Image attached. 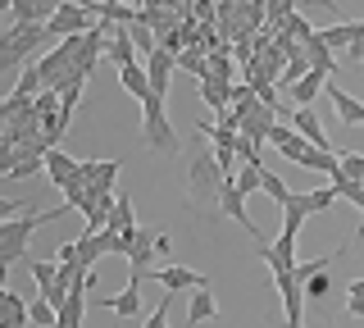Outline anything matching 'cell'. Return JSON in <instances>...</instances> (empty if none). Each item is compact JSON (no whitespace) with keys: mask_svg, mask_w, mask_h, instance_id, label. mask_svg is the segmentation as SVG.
Instances as JSON below:
<instances>
[{"mask_svg":"<svg viewBox=\"0 0 364 328\" xmlns=\"http://www.w3.org/2000/svg\"><path fill=\"white\" fill-rule=\"evenodd\" d=\"M64 210H73V206L64 201V206H55V210H23L18 219H0V278L28 255V237L37 233L41 223H55Z\"/></svg>","mask_w":364,"mask_h":328,"instance_id":"6da1fadb","label":"cell"},{"mask_svg":"<svg viewBox=\"0 0 364 328\" xmlns=\"http://www.w3.org/2000/svg\"><path fill=\"white\" fill-rule=\"evenodd\" d=\"M50 41H55L50 23H9L5 37H0V69H28V64H37Z\"/></svg>","mask_w":364,"mask_h":328,"instance_id":"7a4b0ae2","label":"cell"},{"mask_svg":"<svg viewBox=\"0 0 364 328\" xmlns=\"http://www.w3.org/2000/svg\"><path fill=\"white\" fill-rule=\"evenodd\" d=\"M141 142L151 146V151H168V155H178L182 151V142H178V132H173V123H168V110H164V96H146L141 100Z\"/></svg>","mask_w":364,"mask_h":328,"instance_id":"3957f363","label":"cell"},{"mask_svg":"<svg viewBox=\"0 0 364 328\" xmlns=\"http://www.w3.org/2000/svg\"><path fill=\"white\" fill-rule=\"evenodd\" d=\"M228 183V174L219 169V155L214 151H191V160H187V191L196 201H210V196H219Z\"/></svg>","mask_w":364,"mask_h":328,"instance_id":"277c9868","label":"cell"},{"mask_svg":"<svg viewBox=\"0 0 364 328\" xmlns=\"http://www.w3.org/2000/svg\"><path fill=\"white\" fill-rule=\"evenodd\" d=\"M91 28H96V14L82 9V5H64L60 14L50 18V32H55V37H82V32H91Z\"/></svg>","mask_w":364,"mask_h":328,"instance_id":"5b68a950","label":"cell"},{"mask_svg":"<svg viewBox=\"0 0 364 328\" xmlns=\"http://www.w3.org/2000/svg\"><path fill=\"white\" fill-rule=\"evenodd\" d=\"M269 142L282 151V160H296V164H301L305 155H310V137H301L291 123H273V128H269Z\"/></svg>","mask_w":364,"mask_h":328,"instance_id":"8992f818","label":"cell"},{"mask_svg":"<svg viewBox=\"0 0 364 328\" xmlns=\"http://www.w3.org/2000/svg\"><path fill=\"white\" fill-rule=\"evenodd\" d=\"M246 201H250V196H242V191H237V183H232V178H228V183H223V191H219V210H223V214H228V219H232V223H242V228H246L250 237H259L255 219H250V214H246Z\"/></svg>","mask_w":364,"mask_h":328,"instance_id":"52a82bcc","label":"cell"},{"mask_svg":"<svg viewBox=\"0 0 364 328\" xmlns=\"http://www.w3.org/2000/svg\"><path fill=\"white\" fill-rule=\"evenodd\" d=\"M146 73H151L155 96H168V83H173V73H178V55L159 46L155 55H146Z\"/></svg>","mask_w":364,"mask_h":328,"instance_id":"ba28073f","label":"cell"},{"mask_svg":"<svg viewBox=\"0 0 364 328\" xmlns=\"http://www.w3.org/2000/svg\"><path fill=\"white\" fill-rule=\"evenodd\" d=\"M105 310H114L119 319H136V314L146 310V305H141V274H128V287L114 292V297L105 301Z\"/></svg>","mask_w":364,"mask_h":328,"instance_id":"9c48e42d","label":"cell"},{"mask_svg":"<svg viewBox=\"0 0 364 328\" xmlns=\"http://www.w3.org/2000/svg\"><path fill=\"white\" fill-rule=\"evenodd\" d=\"M60 9H64V0H14L9 18L14 23H50Z\"/></svg>","mask_w":364,"mask_h":328,"instance_id":"30bf717a","label":"cell"},{"mask_svg":"<svg viewBox=\"0 0 364 328\" xmlns=\"http://www.w3.org/2000/svg\"><path fill=\"white\" fill-rule=\"evenodd\" d=\"M291 128L301 132V137H310V146H318V151H333V142H328L323 123H318V115H314L310 105H296L291 110Z\"/></svg>","mask_w":364,"mask_h":328,"instance_id":"8fae6325","label":"cell"},{"mask_svg":"<svg viewBox=\"0 0 364 328\" xmlns=\"http://www.w3.org/2000/svg\"><path fill=\"white\" fill-rule=\"evenodd\" d=\"M146 278H159L168 292H200V287H210V278L196 274V269H182V265H168V269H159V274H146Z\"/></svg>","mask_w":364,"mask_h":328,"instance_id":"7c38bea8","label":"cell"},{"mask_svg":"<svg viewBox=\"0 0 364 328\" xmlns=\"http://www.w3.org/2000/svg\"><path fill=\"white\" fill-rule=\"evenodd\" d=\"M328 100L337 105V123H341V128H355V123H364V100H355L350 92H341L333 78H328Z\"/></svg>","mask_w":364,"mask_h":328,"instance_id":"4fadbf2b","label":"cell"},{"mask_svg":"<svg viewBox=\"0 0 364 328\" xmlns=\"http://www.w3.org/2000/svg\"><path fill=\"white\" fill-rule=\"evenodd\" d=\"M105 55H109V64L114 69H128V64H136V41H132V32L128 28H114L109 32V41H105Z\"/></svg>","mask_w":364,"mask_h":328,"instance_id":"5bb4252c","label":"cell"},{"mask_svg":"<svg viewBox=\"0 0 364 328\" xmlns=\"http://www.w3.org/2000/svg\"><path fill=\"white\" fill-rule=\"evenodd\" d=\"M0 305H5V310H0V328H32V305L18 297V292H0Z\"/></svg>","mask_w":364,"mask_h":328,"instance_id":"9a60e30c","label":"cell"},{"mask_svg":"<svg viewBox=\"0 0 364 328\" xmlns=\"http://www.w3.org/2000/svg\"><path fill=\"white\" fill-rule=\"evenodd\" d=\"M119 87H123L128 96H136V100L155 96V87H151V73H146V60H136V64H128V69H119Z\"/></svg>","mask_w":364,"mask_h":328,"instance_id":"2e32d148","label":"cell"},{"mask_svg":"<svg viewBox=\"0 0 364 328\" xmlns=\"http://www.w3.org/2000/svg\"><path fill=\"white\" fill-rule=\"evenodd\" d=\"M77 169H82V164H77L73 155H64L60 146H50V151H46V174H50V183H55V187L73 183V178H77Z\"/></svg>","mask_w":364,"mask_h":328,"instance_id":"e0dca14e","label":"cell"},{"mask_svg":"<svg viewBox=\"0 0 364 328\" xmlns=\"http://www.w3.org/2000/svg\"><path fill=\"white\" fill-rule=\"evenodd\" d=\"M287 92H291L296 105H314V96H318V92H328V73H323V69H310V73L301 78V83H291Z\"/></svg>","mask_w":364,"mask_h":328,"instance_id":"ac0fdd59","label":"cell"},{"mask_svg":"<svg viewBox=\"0 0 364 328\" xmlns=\"http://www.w3.org/2000/svg\"><path fill=\"white\" fill-rule=\"evenodd\" d=\"M232 92H237V83H223V78H205V83H200V100L210 110H219V115L232 105Z\"/></svg>","mask_w":364,"mask_h":328,"instance_id":"d6986e66","label":"cell"},{"mask_svg":"<svg viewBox=\"0 0 364 328\" xmlns=\"http://www.w3.org/2000/svg\"><path fill=\"white\" fill-rule=\"evenodd\" d=\"M305 55H310V64H314V69H323L328 78L337 73V55H333V46H328V41L318 37V32H314L310 41H305Z\"/></svg>","mask_w":364,"mask_h":328,"instance_id":"ffe728a7","label":"cell"},{"mask_svg":"<svg viewBox=\"0 0 364 328\" xmlns=\"http://www.w3.org/2000/svg\"><path fill=\"white\" fill-rule=\"evenodd\" d=\"M28 265H32V282H37V292H50V287H55V278H60V260H41V255H32Z\"/></svg>","mask_w":364,"mask_h":328,"instance_id":"44dd1931","label":"cell"},{"mask_svg":"<svg viewBox=\"0 0 364 328\" xmlns=\"http://www.w3.org/2000/svg\"><path fill=\"white\" fill-rule=\"evenodd\" d=\"M178 69H182V73H191V78H196V83H205V78H210V60H205V51L187 46V51L178 55Z\"/></svg>","mask_w":364,"mask_h":328,"instance_id":"7402d4cb","label":"cell"},{"mask_svg":"<svg viewBox=\"0 0 364 328\" xmlns=\"http://www.w3.org/2000/svg\"><path fill=\"white\" fill-rule=\"evenodd\" d=\"M232 183H237V191H242V196H255V191L264 187V164H242Z\"/></svg>","mask_w":364,"mask_h":328,"instance_id":"603a6c76","label":"cell"},{"mask_svg":"<svg viewBox=\"0 0 364 328\" xmlns=\"http://www.w3.org/2000/svg\"><path fill=\"white\" fill-rule=\"evenodd\" d=\"M159 251V246H155V233L151 237H136V246H132V255H128V269H132V274H146V265H151V255Z\"/></svg>","mask_w":364,"mask_h":328,"instance_id":"cb8c5ba5","label":"cell"},{"mask_svg":"<svg viewBox=\"0 0 364 328\" xmlns=\"http://www.w3.org/2000/svg\"><path fill=\"white\" fill-rule=\"evenodd\" d=\"M105 228H114V233H128V228H136V214H132V201L128 196H119L114 201V214H109V223Z\"/></svg>","mask_w":364,"mask_h":328,"instance_id":"d4e9b609","label":"cell"},{"mask_svg":"<svg viewBox=\"0 0 364 328\" xmlns=\"http://www.w3.org/2000/svg\"><path fill=\"white\" fill-rule=\"evenodd\" d=\"M337 187L328 183V187H314V191H305V206H310V214H323V210H333L337 206Z\"/></svg>","mask_w":364,"mask_h":328,"instance_id":"484cf974","label":"cell"},{"mask_svg":"<svg viewBox=\"0 0 364 328\" xmlns=\"http://www.w3.org/2000/svg\"><path fill=\"white\" fill-rule=\"evenodd\" d=\"M214 314V297H210V287H200L196 297H191V305H187V324H205Z\"/></svg>","mask_w":364,"mask_h":328,"instance_id":"4316f807","label":"cell"},{"mask_svg":"<svg viewBox=\"0 0 364 328\" xmlns=\"http://www.w3.org/2000/svg\"><path fill=\"white\" fill-rule=\"evenodd\" d=\"M259 191H264L273 206H287V201H291V187L282 183V174H269V169H264V187H259Z\"/></svg>","mask_w":364,"mask_h":328,"instance_id":"83f0119b","label":"cell"},{"mask_svg":"<svg viewBox=\"0 0 364 328\" xmlns=\"http://www.w3.org/2000/svg\"><path fill=\"white\" fill-rule=\"evenodd\" d=\"M32 328H60V310H55L46 297L32 301Z\"/></svg>","mask_w":364,"mask_h":328,"instance_id":"f1b7e54d","label":"cell"},{"mask_svg":"<svg viewBox=\"0 0 364 328\" xmlns=\"http://www.w3.org/2000/svg\"><path fill=\"white\" fill-rule=\"evenodd\" d=\"M41 169H46V155H18L5 178H32V174H41Z\"/></svg>","mask_w":364,"mask_h":328,"instance_id":"f546056e","label":"cell"},{"mask_svg":"<svg viewBox=\"0 0 364 328\" xmlns=\"http://www.w3.org/2000/svg\"><path fill=\"white\" fill-rule=\"evenodd\" d=\"M333 187H337V196H341V201H350V206H360V210H364V183H355V178H337Z\"/></svg>","mask_w":364,"mask_h":328,"instance_id":"4dcf8cb0","label":"cell"},{"mask_svg":"<svg viewBox=\"0 0 364 328\" xmlns=\"http://www.w3.org/2000/svg\"><path fill=\"white\" fill-rule=\"evenodd\" d=\"M168 310H173V292H168L159 305H151V314H146V324L141 328H168Z\"/></svg>","mask_w":364,"mask_h":328,"instance_id":"1f68e13d","label":"cell"},{"mask_svg":"<svg viewBox=\"0 0 364 328\" xmlns=\"http://www.w3.org/2000/svg\"><path fill=\"white\" fill-rule=\"evenodd\" d=\"M346 314H355V319H364V278H355L346 287Z\"/></svg>","mask_w":364,"mask_h":328,"instance_id":"d6a6232c","label":"cell"},{"mask_svg":"<svg viewBox=\"0 0 364 328\" xmlns=\"http://www.w3.org/2000/svg\"><path fill=\"white\" fill-rule=\"evenodd\" d=\"M210 78H223V83H232V60L223 55V46L210 51Z\"/></svg>","mask_w":364,"mask_h":328,"instance_id":"836d02e7","label":"cell"},{"mask_svg":"<svg viewBox=\"0 0 364 328\" xmlns=\"http://www.w3.org/2000/svg\"><path fill=\"white\" fill-rule=\"evenodd\" d=\"M328 287H333V278H328V274H314L310 282H305V301H318V297H328Z\"/></svg>","mask_w":364,"mask_h":328,"instance_id":"e575fe53","label":"cell"},{"mask_svg":"<svg viewBox=\"0 0 364 328\" xmlns=\"http://www.w3.org/2000/svg\"><path fill=\"white\" fill-rule=\"evenodd\" d=\"M341 169H346V178H355V183H364V155L346 151V155H341Z\"/></svg>","mask_w":364,"mask_h":328,"instance_id":"d590c367","label":"cell"},{"mask_svg":"<svg viewBox=\"0 0 364 328\" xmlns=\"http://www.w3.org/2000/svg\"><path fill=\"white\" fill-rule=\"evenodd\" d=\"M55 260H60V265H77V237H73V242H64Z\"/></svg>","mask_w":364,"mask_h":328,"instance_id":"8d00e7d4","label":"cell"},{"mask_svg":"<svg viewBox=\"0 0 364 328\" xmlns=\"http://www.w3.org/2000/svg\"><path fill=\"white\" fill-rule=\"evenodd\" d=\"M282 328H305V319H282Z\"/></svg>","mask_w":364,"mask_h":328,"instance_id":"74e56055","label":"cell"},{"mask_svg":"<svg viewBox=\"0 0 364 328\" xmlns=\"http://www.w3.org/2000/svg\"><path fill=\"white\" fill-rule=\"evenodd\" d=\"M0 9H14V0H0Z\"/></svg>","mask_w":364,"mask_h":328,"instance_id":"f35d334b","label":"cell"},{"mask_svg":"<svg viewBox=\"0 0 364 328\" xmlns=\"http://www.w3.org/2000/svg\"><path fill=\"white\" fill-rule=\"evenodd\" d=\"M355 237H364V223H360V233H355Z\"/></svg>","mask_w":364,"mask_h":328,"instance_id":"ab89813d","label":"cell"},{"mask_svg":"<svg viewBox=\"0 0 364 328\" xmlns=\"http://www.w3.org/2000/svg\"><path fill=\"white\" fill-rule=\"evenodd\" d=\"M360 64H364V60H360Z\"/></svg>","mask_w":364,"mask_h":328,"instance_id":"60d3db41","label":"cell"}]
</instances>
